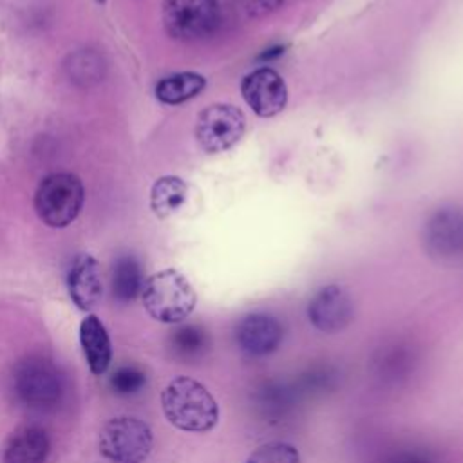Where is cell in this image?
<instances>
[{
    "label": "cell",
    "mask_w": 463,
    "mask_h": 463,
    "mask_svg": "<svg viewBox=\"0 0 463 463\" xmlns=\"http://www.w3.org/2000/svg\"><path fill=\"white\" fill-rule=\"evenodd\" d=\"M166 420L184 432H208L219 421V407L212 392L190 376H177L161 392Z\"/></svg>",
    "instance_id": "6da1fadb"
},
{
    "label": "cell",
    "mask_w": 463,
    "mask_h": 463,
    "mask_svg": "<svg viewBox=\"0 0 463 463\" xmlns=\"http://www.w3.org/2000/svg\"><path fill=\"white\" fill-rule=\"evenodd\" d=\"M148 315L165 324L183 322L195 307V291L177 269H163L145 280L141 291Z\"/></svg>",
    "instance_id": "7a4b0ae2"
},
{
    "label": "cell",
    "mask_w": 463,
    "mask_h": 463,
    "mask_svg": "<svg viewBox=\"0 0 463 463\" xmlns=\"http://www.w3.org/2000/svg\"><path fill=\"white\" fill-rule=\"evenodd\" d=\"M13 387L18 400L33 411L54 409L63 394V380L58 367L40 354L27 356L16 365Z\"/></svg>",
    "instance_id": "3957f363"
},
{
    "label": "cell",
    "mask_w": 463,
    "mask_h": 463,
    "mask_svg": "<svg viewBox=\"0 0 463 463\" xmlns=\"http://www.w3.org/2000/svg\"><path fill=\"white\" fill-rule=\"evenodd\" d=\"M83 194V184L74 174H51L34 194V210L47 226L63 228L78 217Z\"/></svg>",
    "instance_id": "277c9868"
},
{
    "label": "cell",
    "mask_w": 463,
    "mask_h": 463,
    "mask_svg": "<svg viewBox=\"0 0 463 463\" xmlns=\"http://www.w3.org/2000/svg\"><path fill=\"white\" fill-rule=\"evenodd\" d=\"M99 452L110 463H145L152 450L150 427L130 416L109 420L99 432Z\"/></svg>",
    "instance_id": "5b68a950"
},
{
    "label": "cell",
    "mask_w": 463,
    "mask_h": 463,
    "mask_svg": "<svg viewBox=\"0 0 463 463\" xmlns=\"http://www.w3.org/2000/svg\"><path fill=\"white\" fill-rule=\"evenodd\" d=\"M163 24L177 40H199L217 27L219 5L215 0H165Z\"/></svg>",
    "instance_id": "8992f818"
},
{
    "label": "cell",
    "mask_w": 463,
    "mask_h": 463,
    "mask_svg": "<svg viewBox=\"0 0 463 463\" xmlns=\"http://www.w3.org/2000/svg\"><path fill=\"white\" fill-rule=\"evenodd\" d=\"M246 118L242 110L228 103L206 107L195 123V137L199 146L208 154L232 148L244 134Z\"/></svg>",
    "instance_id": "52a82bcc"
},
{
    "label": "cell",
    "mask_w": 463,
    "mask_h": 463,
    "mask_svg": "<svg viewBox=\"0 0 463 463\" xmlns=\"http://www.w3.org/2000/svg\"><path fill=\"white\" fill-rule=\"evenodd\" d=\"M425 251L438 260L463 255V210L447 206L436 210L425 222L421 233Z\"/></svg>",
    "instance_id": "ba28073f"
},
{
    "label": "cell",
    "mask_w": 463,
    "mask_h": 463,
    "mask_svg": "<svg viewBox=\"0 0 463 463\" xmlns=\"http://www.w3.org/2000/svg\"><path fill=\"white\" fill-rule=\"evenodd\" d=\"M353 315L354 307L349 293L336 284L320 288L307 304V318L313 327L322 333H338L345 329L351 324Z\"/></svg>",
    "instance_id": "9c48e42d"
},
{
    "label": "cell",
    "mask_w": 463,
    "mask_h": 463,
    "mask_svg": "<svg viewBox=\"0 0 463 463\" xmlns=\"http://www.w3.org/2000/svg\"><path fill=\"white\" fill-rule=\"evenodd\" d=\"M242 98L260 118L279 114L288 103V89L284 80L269 67L253 71L242 80Z\"/></svg>",
    "instance_id": "30bf717a"
},
{
    "label": "cell",
    "mask_w": 463,
    "mask_h": 463,
    "mask_svg": "<svg viewBox=\"0 0 463 463\" xmlns=\"http://www.w3.org/2000/svg\"><path fill=\"white\" fill-rule=\"evenodd\" d=\"M284 336L280 322L266 313H250L235 327V340L242 353L250 356H266L277 351Z\"/></svg>",
    "instance_id": "8fae6325"
},
{
    "label": "cell",
    "mask_w": 463,
    "mask_h": 463,
    "mask_svg": "<svg viewBox=\"0 0 463 463\" xmlns=\"http://www.w3.org/2000/svg\"><path fill=\"white\" fill-rule=\"evenodd\" d=\"M67 286H69V295L72 302L80 309L83 311L94 309L103 295L101 269L98 260L90 255L76 257L67 277Z\"/></svg>",
    "instance_id": "7c38bea8"
},
{
    "label": "cell",
    "mask_w": 463,
    "mask_h": 463,
    "mask_svg": "<svg viewBox=\"0 0 463 463\" xmlns=\"http://www.w3.org/2000/svg\"><path fill=\"white\" fill-rule=\"evenodd\" d=\"M49 449V436L42 427L24 425L7 439L2 463H45Z\"/></svg>",
    "instance_id": "4fadbf2b"
},
{
    "label": "cell",
    "mask_w": 463,
    "mask_h": 463,
    "mask_svg": "<svg viewBox=\"0 0 463 463\" xmlns=\"http://www.w3.org/2000/svg\"><path fill=\"white\" fill-rule=\"evenodd\" d=\"M80 344L92 374L101 376L112 360L109 333L96 315H87L80 324Z\"/></svg>",
    "instance_id": "5bb4252c"
},
{
    "label": "cell",
    "mask_w": 463,
    "mask_h": 463,
    "mask_svg": "<svg viewBox=\"0 0 463 463\" xmlns=\"http://www.w3.org/2000/svg\"><path fill=\"white\" fill-rule=\"evenodd\" d=\"M206 85V80L197 72H177L163 78L156 87V96L166 105H179L195 98Z\"/></svg>",
    "instance_id": "9a60e30c"
},
{
    "label": "cell",
    "mask_w": 463,
    "mask_h": 463,
    "mask_svg": "<svg viewBox=\"0 0 463 463\" xmlns=\"http://www.w3.org/2000/svg\"><path fill=\"white\" fill-rule=\"evenodd\" d=\"M186 183L175 175H165L157 179L150 192V208L157 217H170L186 201Z\"/></svg>",
    "instance_id": "2e32d148"
},
{
    "label": "cell",
    "mask_w": 463,
    "mask_h": 463,
    "mask_svg": "<svg viewBox=\"0 0 463 463\" xmlns=\"http://www.w3.org/2000/svg\"><path fill=\"white\" fill-rule=\"evenodd\" d=\"M145 286L143 271L139 262L130 257H119L112 269V295L119 302H130L137 295H141Z\"/></svg>",
    "instance_id": "e0dca14e"
},
{
    "label": "cell",
    "mask_w": 463,
    "mask_h": 463,
    "mask_svg": "<svg viewBox=\"0 0 463 463\" xmlns=\"http://www.w3.org/2000/svg\"><path fill=\"white\" fill-rule=\"evenodd\" d=\"M244 463H302L297 447L286 441H269L257 447Z\"/></svg>",
    "instance_id": "ac0fdd59"
},
{
    "label": "cell",
    "mask_w": 463,
    "mask_h": 463,
    "mask_svg": "<svg viewBox=\"0 0 463 463\" xmlns=\"http://www.w3.org/2000/svg\"><path fill=\"white\" fill-rule=\"evenodd\" d=\"M172 347L181 356H197L208 347V335L199 326H183L174 331Z\"/></svg>",
    "instance_id": "d6986e66"
},
{
    "label": "cell",
    "mask_w": 463,
    "mask_h": 463,
    "mask_svg": "<svg viewBox=\"0 0 463 463\" xmlns=\"http://www.w3.org/2000/svg\"><path fill=\"white\" fill-rule=\"evenodd\" d=\"M146 382V376L141 369L134 365H125L119 367L112 376H110V385L118 394H132L137 392Z\"/></svg>",
    "instance_id": "ffe728a7"
},
{
    "label": "cell",
    "mask_w": 463,
    "mask_h": 463,
    "mask_svg": "<svg viewBox=\"0 0 463 463\" xmlns=\"http://www.w3.org/2000/svg\"><path fill=\"white\" fill-rule=\"evenodd\" d=\"M385 463H436L427 450L421 449H403L391 454Z\"/></svg>",
    "instance_id": "44dd1931"
},
{
    "label": "cell",
    "mask_w": 463,
    "mask_h": 463,
    "mask_svg": "<svg viewBox=\"0 0 463 463\" xmlns=\"http://www.w3.org/2000/svg\"><path fill=\"white\" fill-rule=\"evenodd\" d=\"M241 4L248 16L257 18V16H266L275 9H279L282 0H241Z\"/></svg>",
    "instance_id": "7402d4cb"
},
{
    "label": "cell",
    "mask_w": 463,
    "mask_h": 463,
    "mask_svg": "<svg viewBox=\"0 0 463 463\" xmlns=\"http://www.w3.org/2000/svg\"><path fill=\"white\" fill-rule=\"evenodd\" d=\"M99 2H103V0H99Z\"/></svg>",
    "instance_id": "603a6c76"
}]
</instances>
